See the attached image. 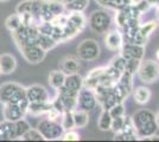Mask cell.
I'll use <instances>...</instances> for the list:
<instances>
[{
	"instance_id": "cell-48",
	"label": "cell",
	"mask_w": 159,
	"mask_h": 142,
	"mask_svg": "<svg viewBox=\"0 0 159 142\" xmlns=\"http://www.w3.org/2000/svg\"><path fill=\"white\" fill-rule=\"evenodd\" d=\"M157 18H158V21H159V8H157Z\"/></svg>"
},
{
	"instance_id": "cell-25",
	"label": "cell",
	"mask_w": 159,
	"mask_h": 142,
	"mask_svg": "<svg viewBox=\"0 0 159 142\" xmlns=\"http://www.w3.org/2000/svg\"><path fill=\"white\" fill-rule=\"evenodd\" d=\"M49 84L50 87L55 90L60 89L61 87H63L64 84V80H66V74L61 70H52L50 75H49Z\"/></svg>"
},
{
	"instance_id": "cell-4",
	"label": "cell",
	"mask_w": 159,
	"mask_h": 142,
	"mask_svg": "<svg viewBox=\"0 0 159 142\" xmlns=\"http://www.w3.org/2000/svg\"><path fill=\"white\" fill-rule=\"evenodd\" d=\"M139 80L145 84H152L159 80V62L153 59L141 61L137 71Z\"/></svg>"
},
{
	"instance_id": "cell-23",
	"label": "cell",
	"mask_w": 159,
	"mask_h": 142,
	"mask_svg": "<svg viewBox=\"0 0 159 142\" xmlns=\"http://www.w3.org/2000/svg\"><path fill=\"white\" fill-rule=\"evenodd\" d=\"M73 116L76 129L84 128V127L88 126V123H89V114H88V111L81 110V109H75L73 111Z\"/></svg>"
},
{
	"instance_id": "cell-18",
	"label": "cell",
	"mask_w": 159,
	"mask_h": 142,
	"mask_svg": "<svg viewBox=\"0 0 159 142\" xmlns=\"http://www.w3.org/2000/svg\"><path fill=\"white\" fill-rule=\"evenodd\" d=\"M50 108H51V100L49 102H30L26 114L31 116H43L47 115Z\"/></svg>"
},
{
	"instance_id": "cell-26",
	"label": "cell",
	"mask_w": 159,
	"mask_h": 142,
	"mask_svg": "<svg viewBox=\"0 0 159 142\" xmlns=\"http://www.w3.org/2000/svg\"><path fill=\"white\" fill-rule=\"evenodd\" d=\"M159 21L158 20H151L148 23H145V24H140V28H139V32L141 38L145 41V43H147V41L150 39V37L152 36V33L157 30L158 27Z\"/></svg>"
},
{
	"instance_id": "cell-32",
	"label": "cell",
	"mask_w": 159,
	"mask_h": 142,
	"mask_svg": "<svg viewBox=\"0 0 159 142\" xmlns=\"http://www.w3.org/2000/svg\"><path fill=\"white\" fill-rule=\"evenodd\" d=\"M61 124L64 130H70L75 129V123H74L73 111H63L61 116Z\"/></svg>"
},
{
	"instance_id": "cell-47",
	"label": "cell",
	"mask_w": 159,
	"mask_h": 142,
	"mask_svg": "<svg viewBox=\"0 0 159 142\" xmlns=\"http://www.w3.org/2000/svg\"><path fill=\"white\" fill-rule=\"evenodd\" d=\"M156 58H157V62H159V49L157 50V52H156Z\"/></svg>"
},
{
	"instance_id": "cell-7",
	"label": "cell",
	"mask_w": 159,
	"mask_h": 142,
	"mask_svg": "<svg viewBox=\"0 0 159 142\" xmlns=\"http://www.w3.org/2000/svg\"><path fill=\"white\" fill-rule=\"evenodd\" d=\"M77 96L79 91H73L64 87L56 90V97L61 102L63 111H74L77 108Z\"/></svg>"
},
{
	"instance_id": "cell-9",
	"label": "cell",
	"mask_w": 159,
	"mask_h": 142,
	"mask_svg": "<svg viewBox=\"0 0 159 142\" xmlns=\"http://www.w3.org/2000/svg\"><path fill=\"white\" fill-rule=\"evenodd\" d=\"M120 54L125 59H138L143 61L145 56V45H140L135 43H129V41H124L122 46L119 50Z\"/></svg>"
},
{
	"instance_id": "cell-8",
	"label": "cell",
	"mask_w": 159,
	"mask_h": 142,
	"mask_svg": "<svg viewBox=\"0 0 159 142\" xmlns=\"http://www.w3.org/2000/svg\"><path fill=\"white\" fill-rule=\"evenodd\" d=\"M98 105V98H96V94L93 89L83 88L79 91V96H77V108L84 111H92L93 109L96 108Z\"/></svg>"
},
{
	"instance_id": "cell-49",
	"label": "cell",
	"mask_w": 159,
	"mask_h": 142,
	"mask_svg": "<svg viewBox=\"0 0 159 142\" xmlns=\"http://www.w3.org/2000/svg\"><path fill=\"white\" fill-rule=\"evenodd\" d=\"M156 6H157V8H159V2L157 4V5H156Z\"/></svg>"
},
{
	"instance_id": "cell-1",
	"label": "cell",
	"mask_w": 159,
	"mask_h": 142,
	"mask_svg": "<svg viewBox=\"0 0 159 142\" xmlns=\"http://www.w3.org/2000/svg\"><path fill=\"white\" fill-rule=\"evenodd\" d=\"M131 117H132L135 133L139 140H144L148 136L154 135L159 129L158 124L156 122V115L150 109H139Z\"/></svg>"
},
{
	"instance_id": "cell-46",
	"label": "cell",
	"mask_w": 159,
	"mask_h": 142,
	"mask_svg": "<svg viewBox=\"0 0 159 142\" xmlns=\"http://www.w3.org/2000/svg\"><path fill=\"white\" fill-rule=\"evenodd\" d=\"M156 122H157V124H158V127H159V113L156 115Z\"/></svg>"
},
{
	"instance_id": "cell-37",
	"label": "cell",
	"mask_w": 159,
	"mask_h": 142,
	"mask_svg": "<svg viewBox=\"0 0 159 142\" xmlns=\"http://www.w3.org/2000/svg\"><path fill=\"white\" fill-rule=\"evenodd\" d=\"M108 111H109V114H111V116H112V118H114V117H119V116H124L125 115V113H126L124 103H116V104H115L114 107H112Z\"/></svg>"
},
{
	"instance_id": "cell-11",
	"label": "cell",
	"mask_w": 159,
	"mask_h": 142,
	"mask_svg": "<svg viewBox=\"0 0 159 142\" xmlns=\"http://www.w3.org/2000/svg\"><path fill=\"white\" fill-rule=\"evenodd\" d=\"M26 97L29 102H49L51 100L47 88L40 84H32L27 87Z\"/></svg>"
},
{
	"instance_id": "cell-41",
	"label": "cell",
	"mask_w": 159,
	"mask_h": 142,
	"mask_svg": "<svg viewBox=\"0 0 159 142\" xmlns=\"http://www.w3.org/2000/svg\"><path fill=\"white\" fill-rule=\"evenodd\" d=\"M61 139L64 140V141H79L81 139V136L74 129H70V130H64V133H63Z\"/></svg>"
},
{
	"instance_id": "cell-15",
	"label": "cell",
	"mask_w": 159,
	"mask_h": 142,
	"mask_svg": "<svg viewBox=\"0 0 159 142\" xmlns=\"http://www.w3.org/2000/svg\"><path fill=\"white\" fill-rule=\"evenodd\" d=\"M21 85L18 83H14V82H7L0 85V103L2 104H6L10 103L13 95L17 93V90L20 88Z\"/></svg>"
},
{
	"instance_id": "cell-3",
	"label": "cell",
	"mask_w": 159,
	"mask_h": 142,
	"mask_svg": "<svg viewBox=\"0 0 159 142\" xmlns=\"http://www.w3.org/2000/svg\"><path fill=\"white\" fill-rule=\"evenodd\" d=\"M101 47L99 43L93 38H86L76 46V56L83 62H93L99 58Z\"/></svg>"
},
{
	"instance_id": "cell-20",
	"label": "cell",
	"mask_w": 159,
	"mask_h": 142,
	"mask_svg": "<svg viewBox=\"0 0 159 142\" xmlns=\"http://www.w3.org/2000/svg\"><path fill=\"white\" fill-rule=\"evenodd\" d=\"M66 17L69 23L76 27L80 32H82L88 25V19L83 12H68Z\"/></svg>"
},
{
	"instance_id": "cell-43",
	"label": "cell",
	"mask_w": 159,
	"mask_h": 142,
	"mask_svg": "<svg viewBox=\"0 0 159 142\" xmlns=\"http://www.w3.org/2000/svg\"><path fill=\"white\" fill-rule=\"evenodd\" d=\"M145 141H159V135H152V136H148V137H146L144 139Z\"/></svg>"
},
{
	"instance_id": "cell-33",
	"label": "cell",
	"mask_w": 159,
	"mask_h": 142,
	"mask_svg": "<svg viewBox=\"0 0 159 142\" xmlns=\"http://www.w3.org/2000/svg\"><path fill=\"white\" fill-rule=\"evenodd\" d=\"M14 128H16V135H17V139L19 140L20 137L24 135L29 129L31 128V126H30V123L23 117V118H20V120L14 122Z\"/></svg>"
},
{
	"instance_id": "cell-21",
	"label": "cell",
	"mask_w": 159,
	"mask_h": 142,
	"mask_svg": "<svg viewBox=\"0 0 159 142\" xmlns=\"http://www.w3.org/2000/svg\"><path fill=\"white\" fill-rule=\"evenodd\" d=\"M133 98L135 103H138L140 105L143 104H146L147 102L151 100V96H152V93L151 90L145 87V85H140V87H137L135 89H133Z\"/></svg>"
},
{
	"instance_id": "cell-17",
	"label": "cell",
	"mask_w": 159,
	"mask_h": 142,
	"mask_svg": "<svg viewBox=\"0 0 159 142\" xmlns=\"http://www.w3.org/2000/svg\"><path fill=\"white\" fill-rule=\"evenodd\" d=\"M0 69H1V74L4 75H10L16 71V69H17V59H16V57L13 54H0Z\"/></svg>"
},
{
	"instance_id": "cell-35",
	"label": "cell",
	"mask_w": 159,
	"mask_h": 142,
	"mask_svg": "<svg viewBox=\"0 0 159 142\" xmlns=\"http://www.w3.org/2000/svg\"><path fill=\"white\" fill-rule=\"evenodd\" d=\"M48 6H49L51 13H52L55 17L58 15V14L66 13L64 5L62 4V1H60V0H48Z\"/></svg>"
},
{
	"instance_id": "cell-45",
	"label": "cell",
	"mask_w": 159,
	"mask_h": 142,
	"mask_svg": "<svg viewBox=\"0 0 159 142\" xmlns=\"http://www.w3.org/2000/svg\"><path fill=\"white\" fill-rule=\"evenodd\" d=\"M62 1V4L64 5V6H66V5H69V4H71L74 0H61Z\"/></svg>"
},
{
	"instance_id": "cell-30",
	"label": "cell",
	"mask_w": 159,
	"mask_h": 142,
	"mask_svg": "<svg viewBox=\"0 0 159 142\" xmlns=\"http://www.w3.org/2000/svg\"><path fill=\"white\" fill-rule=\"evenodd\" d=\"M89 5V0H74L71 4L64 6L66 12H84Z\"/></svg>"
},
{
	"instance_id": "cell-29",
	"label": "cell",
	"mask_w": 159,
	"mask_h": 142,
	"mask_svg": "<svg viewBox=\"0 0 159 142\" xmlns=\"http://www.w3.org/2000/svg\"><path fill=\"white\" fill-rule=\"evenodd\" d=\"M100 6L112 10H120L122 7L129 5V0H95Z\"/></svg>"
},
{
	"instance_id": "cell-51",
	"label": "cell",
	"mask_w": 159,
	"mask_h": 142,
	"mask_svg": "<svg viewBox=\"0 0 159 142\" xmlns=\"http://www.w3.org/2000/svg\"><path fill=\"white\" fill-rule=\"evenodd\" d=\"M0 76H1V69H0Z\"/></svg>"
},
{
	"instance_id": "cell-12",
	"label": "cell",
	"mask_w": 159,
	"mask_h": 142,
	"mask_svg": "<svg viewBox=\"0 0 159 142\" xmlns=\"http://www.w3.org/2000/svg\"><path fill=\"white\" fill-rule=\"evenodd\" d=\"M60 70L63 71L66 75L69 74H77L80 70L82 69L81 65V59L76 56H66L62 58L60 62Z\"/></svg>"
},
{
	"instance_id": "cell-36",
	"label": "cell",
	"mask_w": 159,
	"mask_h": 142,
	"mask_svg": "<svg viewBox=\"0 0 159 142\" xmlns=\"http://www.w3.org/2000/svg\"><path fill=\"white\" fill-rule=\"evenodd\" d=\"M109 64L113 65L115 69H118L121 74H124L125 70H126V59L121 54H118V56L113 57L112 59H111V62H109Z\"/></svg>"
},
{
	"instance_id": "cell-10",
	"label": "cell",
	"mask_w": 159,
	"mask_h": 142,
	"mask_svg": "<svg viewBox=\"0 0 159 142\" xmlns=\"http://www.w3.org/2000/svg\"><path fill=\"white\" fill-rule=\"evenodd\" d=\"M113 140H118V141H137L139 140V137L135 133V128L133 124L132 117L125 116V122H124V127L119 133H115Z\"/></svg>"
},
{
	"instance_id": "cell-31",
	"label": "cell",
	"mask_w": 159,
	"mask_h": 142,
	"mask_svg": "<svg viewBox=\"0 0 159 142\" xmlns=\"http://www.w3.org/2000/svg\"><path fill=\"white\" fill-rule=\"evenodd\" d=\"M5 26L10 32H13L16 31L18 27L21 26V20H20V17L18 13L11 14L7 17V19L5 20Z\"/></svg>"
},
{
	"instance_id": "cell-13",
	"label": "cell",
	"mask_w": 159,
	"mask_h": 142,
	"mask_svg": "<svg viewBox=\"0 0 159 142\" xmlns=\"http://www.w3.org/2000/svg\"><path fill=\"white\" fill-rule=\"evenodd\" d=\"M106 37H105V45L108 50L111 51H119L122 43H124V37L120 30H112L106 32Z\"/></svg>"
},
{
	"instance_id": "cell-14",
	"label": "cell",
	"mask_w": 159,
	"mask_h": 142,
	"mask_svg": "<svg viewBox=\"0 0 159 142\" xmlns=\"http://www.w3.org/2000/svg\"><path fill=\"white\" fill-rule=\"evenodd\" d=\"M26 115L18 104H13V103H6L4 104V108H2V116L5 118V121L10 122H16L23 118L24 116Z\"/></svg>"
},
{
	"instance_id": "cell-34",
	"label": "cell",
	"mask_w": 159,
	"mask_h": 142,
	"mask_svg": "<svg viewBox=\"0 0 159 142\" xmlns=\"http://www.w3.org/2000/svg\"><path fill=\"white\" fill-rule=\"evenodd\" d=\"M19 140H23V141H43L44 137L42 136V134L39 133L38 129L30 128L24 135L20 137Z\"/></svg>"
},
{
	"instance_id": "cell-39",
	"label": "cell",
	"mask_w": 159,
	"mask_h": 142,
	"mask_svg": "<svg viewBox=\"0 0 159 142\" xmlns=\"http://www.w3.org/2000/svg\"><path fill=\"white\" fill-rule=\"evenodd\" d=\"M141 61H138V59H126V70L127 72L132 75H135L138 69H139V65Z\"/></svg>"
},
{
	"instance_id": "cell-42",
	"label": "cell",
	"mask_w": 159,
	"mask_h": 142,
	"mask_svg": "<svg viewBox=\"0 0 159 142\" xmlns=\"http://www.w3.org/2000/svg\"><path fill=\"white\" fill-rule=\"evenodd\" d=\"M47 115H48L47 118H49V120H51V121H58V118H61V116H62V113L51 105V108L49 109V111L47 113Z\"/></svg>"
},
{
	"instance_id": "cell-50",
	"label": "cell",
	"mask_w": 159,
	"mask_h": 142,
	"mask_svg": "<svg viewBox=\"0 0 159 142\" xmlns=\"http://www.w3.org/2000/svg\"><path fill=\"white\" fill-rule=\"evenodd\" d=\"M0 1H8V0H0Z\"/></svg>"
},
{
	"instance_id": "cell-27",
	"label": "cell",
	"mask_w": 159,
	"mask_h": 142,
	"mask_svg": "<svg viewBox=\"0 0 159 142\" xmlns=\"http://www.w3.org/2000/svg\"><path fill=\"white\" fill-rule=\"evenodd\" d=\"M133 76H134V75L125 71L124 74L121 75L119 81H118V83L120 84V87L126 91V94L128 95V96L132 94L133 89H134L133 88Z\"/></svg>"
},
{
	"instance_id": "cell-40",
	"label": "cell",
	"mask_w": 159,
	"mask_h": 142,
	"mask_svg": "<svg viewBox=\"0 0 159 142\" xmlns=\"http://www.w3.org/2000/svg\"><path fill=\"white\" fill-rule=\"evenodd\" d=\"M32 10V0H24L18 4V6L16 8V12L18 14L25 13V12H31Z\"/></svg>"
},
{
	"instance_id": "cell-24",
	"label": "cell",
	"mask_w": 159,
	"mask_h": 142,
	"mask_svg": "<svg viewBox=\"0 0 159 142\" xmlns=\"http://www.w3.org/2000/svg\"><path fill=\"white\" fill-rule=\"evenodd\" d=\"M36 44L37 45H39L44 51H50V50H52L55 47L57 46V41L53 39L52 37H50V36H48V34H43V33H38L37 36V39H36Z\"/></svg>"
},
{
	"instance_id": "cell-5",
	"label": "cell",
	"mask_w": 159,
	"mask_h": 142,
	"mask_svg": "<svg viewBox=\"0 0 159 142\" xmlns=\"http://www.w3.org/2000/svg\"><path fill=\"white\" fill-rule=\"evenodd\" d=\"M37 129L39 130L42 136L47 141L60 140L63 135V133H64V129H63L61 123H58L57 121H51L49 118L42 120L37 124Z\"/></svg>"
},
{
	"instance_id": "cell-6",
	"label": "cell",
	"mask_w": 159,
	"mask_h": 142,
	"mask_svg": "<svg viewBox=\"0 0 159 142\" xmlns=\"http://www.w3.org/2000/svg\"><path fill=\"white\" fill-rule=\"evenodd\" d=\"M18 49H19L20 54H23V57L30 64H39L40 62L44 61V58L47 56V51H44L36 43L24 44V45L19 46Z\"/></svg>"
},
{
	"instance_id": "cell-28",
	"label": "cell",
	"mask_w": 159,
	"mask_h": 142,
	"mask_svg": "<svg viewBox=\"0 0 159 142\" xmlns=\"http://www.w3.org/2000/svg\"><path fill=\"white\" fill-rule=\"evenodd\" d=\"M112 116L109 114L108 110H103L101 111V114L99 116V120H98V128L102 131H107V130H111V126H112Z\"/></svg>"
},
{
	"instance_id": "cell-2",
	"label": "cell",
	"mask_w": 159,
	"mask_h": 142,
	"mask_svg": "<svg viewBox=\"0 0 159 142\" xmlns=\"http://www.w3.org/2000/svg\"><path fill=\"white\" fill-rule=\"evenodd\" d=\"M88 25L92 31L98 34H105L109 31L112 25V17L106 10H96L90 13L88 18Z\"/></svg>"
},
{
	"instance_id": "cell-19",
	"label": "cell",
	"mask_w": 159,
	"mask_h": 142,
	"mask_svg": "<svg viewBox=\"0 0 159 142\" xmlns=\"http://www.w3.org/2000/svg\"><path fill=\"white\" fill-rule=\"evenodd\" d=\"M63 87L73 91H80L83 88V77L77 72V74H69L66 75V80Z\"/></svg>"
},
{
	"instance_id": "cell-38",
	"label": "cell",
	"mask_w": 159,
	"mask_h": 142,
	"mask_svg": "<svg viewBox=\"0 0 159 142\" xmlns=\"http://www.w3.org/2000/svg\"><path fill=\"white\" fill-rule=\"evenodd\" d=\"M125 116H119V117H114L112 120V126H111V130L113 133H119L120 130L124 127V122H125Z\"/></svg>"
},
{
	"instance_id": "cell-22",
	"label": "cell",
	"mask_w": 159,
	"mask_h": 142,
	"mask_svg": "<svg viewBox=\"0 0 159 142\" xmlns=\"http://www.w3.org/2000/svg\"><path fill=\"white\" fill-rule=\"evenodd\" d=\"M16 139H17V135H16L14 122H0V141H2V140H16Z\"/></svg>"
},
{
	"instance_id": "cell-44",
	"label": "cell",
	"mask_w": 159,
	"mask_h": 142,
	"mask_svg": "<svg viewBox=\"0 0 159 142\" xmlns=\"http://www.w3.org/2000/svg\"><path fill=\"white\" fill-rule=\"evenodd\" d=\"M143 0H129V5H139L140 2H141Z\"/></svg>"
},
{
	"instance_id": "cell-16",
	"label": "cell",
	"mask_w": 159,
	"mask_h": 142,
	"mask_svg": "<svg viewBox=\"0 0 159 142\" xmlns=\"http://www.w3.org/2000/svg\"><path fill=\"white\" fill-rule=\"evenodd\" d=\"M103 71H105V67H98V68L92 69L86 76V78H83V87L94 90L98 87Z\"/></svg>"
}]
</instances>
